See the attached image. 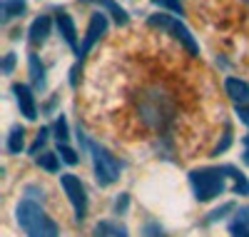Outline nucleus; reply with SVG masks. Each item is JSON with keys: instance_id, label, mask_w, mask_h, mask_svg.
Here are the masks:
<instances>
[{"instance_id": "obj_13", "label": "nucleus", "mask_w": 249, "mask_h": 237, "mask_svg": "<svg viewBox=\"0 0 249 237\" xmlns=\"http://www.w3.org/2000/svg\"><path fill=\"white\" fill-rule=\"evenodd\" d=\"M92 237H130V235H127V227L124 225L112 222V220H102V222L95 225Z\"/></svg>"}, {"instance_id": "obj_22", "label": "nucleus", "mask_w": 249, "mask_h": 237, "mask_svg": "<svg viewBox=\"0 0 249 237\" xmlns=\"http://www.w3.org/2000/svg\"><path fill=\"white\" fill-rule=\"evenodd\" d=\"M142 237H164V230H162L160 222L147 220V222H144V227H142Z\"/></svg>"}, {"instance_id": "obj_24", "label": "nucleus", "mask_w": 249, "mask_h": 237, "mask_svg": "<svg viewBox=\"0 0 249 237\" xmlns=\"http://www.w3.org/2000/svg\"><path fill=\"white\" fill-rule=\"evenodd\" d=\"M48 142V127H43V130L37 133V138H35V142H33V147H30V155H37V150L43 147Z\"/></svg>"}, {"instance_id": "obj_11", "label": "nucleus", "mask_w": 249, "mask_h": 237, "mask_svg": "<svg viewBox=\"0 0 249 237\" xmlns=\"http://www.w3.org/2000/svg\"><path fill=\"white\" fill-rule=\"evenodd\" d=\"M28 68H30V80L35 85V90L43 93L48 88V78H45V65L40 62V58L35 53H30V58H28Z\"/></svg>"}, {"instance_id": "obj_25", "label": "nucleus", "mask_w": 249, "mask_h": 237, "mask_svg": "<svg viewBox=\"0 0 249 237\" xmlns=\"http://www.w3.org/2000/svg\"><path fill=\"white\" fill-rule=\"evenodd\" d=\"M127 205H130V195H127V192H122V195L117 198V202H115V212L122 215L124 210H127Z\"/></svg>"}, {"instance_id": "obj_23", "label": "nucleus", "mask_w": 249, "mask_h": 237, "mask_svg": "<svg viewBox=\"0 0 249 237\" xmlns=\"http://www.w3.org/2000/svg\"><path fill=\"white\" fill-rule=\"evenodd\" d=\"M232 210H234V205H232V202H227V205L212 210V212H210V217H207V222H217V220H222L224 215H227V212H232Z\"/></svg>"}, {"instance_id": "obj_14", "label": "nucleus", "mask_w": 249, "mask_h": 237, "mask_svg": "<svg viewBox=\"0 0 249 237\" xmlns=\"http://www.w3.org/2000/svg\"><path fill=\"white\" fill-rule=\"evenodd\" d=\"M28 3L25 0H3V5H0V10H3V23H10V20L20 18L25 13Z\"/></svg>"}, {"instance_id": "obj_16", "label": "nucleus", "mask_w": 249, "mask_h": 237, "mask_svg": "<svg viewBox=\"0 0 249 237\" xmlns=\"http://www.w3.org/2000/svg\"><path fill=\"white\" fill-rule=\"evenodd\" d=\"M25 147V130L20 125H15L13 130H10V135H8V150L13 155H20V150Z\"/></svg>"}, {"instance_id": "obj_17", "label": "nucleus", "mask_w": 249, "mask_h": 237, "mask_svg": "<svg viewBox=\"0 0 249 237\" xmlns=\"http://www.w3.org/2000/svg\"><path fill=\"white\" fill-rule=\"evenodd\" d=\"M35 162L43 167V170H48V172H57V170H60L57 155H53V153H43L40 158H35Z\"/></svg>"}, {"instance_id": "obj_2", "label": "nucleus", "mask_w": 249, "mask_h": 237, "mask_svg": "<svg viewBox=\"0 0 249 237\" xmlns=\"http://www.w3.org/2000/svg\"><path fill=\"white\" fill-rule=\"evenodd\" d=\"M15 220L28 237H60L57 225L45 215L37 200H28V198L20 200L15 207Z\"/></svg>"}, {"instance_id": "obj_20", "label": "nucleus", "mask_w": 249, "mask_h": 237, "mask_svg": "<svg viewBox=\"0 0 249 237\" xmlns=\"http://www.w3.org/2000/svg\"><path fill=\"white\" fill-rule=\"evenodd\" d=\"M152 5H157V8H167V10H172L175 15H184L182 0H152Z\"/></svg>"}, {"instance_id": "obj_9", "label": "nucleus", "mask_w": 249, "mask_h": 237, "mask_svg": "<svg viewBox=\"0 0 249 237\" xmlns=\"http://www.w3.org/2000/svg\"><path fill=\"white\" fill-rule=\"evenodd\" d=\"M50 25H53V23H50V18H48V15H40V18L33 20V25H30V30H28L33 45H43V42L48 40V35H50Z\"/></svg>"}, {"instance_id": "obj_27", "label": "nucleus", "mask_w": 249, "mask_h": 237, "mask_svg": "<svg viewBox=\"0 0 249 237\" xmlns=\"http://www.w3.org/2000/svg\"><path fill=\"white\" fill-rule=\"evenodd\" d=\"M237 115H239V120H242L244 125H249V105H247V107H237Z\"/></svg>"}, {"instance_id": "obj_12", "label": "nucleus", "mask_w": 249, "mask_h": 237, "mask_svg": "<svg viewBox=\"0 0 249 237\" xmlns=\"http://www.w3.org/2000/svg\"><path fill=\"white\" fill-rule=\"evenodd\" d=\"M224 90L234 102H247L249 100V85L239 78H227L224 80Z\"/></svg>"}, {"instance_id": "obj_19", "label": "nucleus", "mask_w": 249, "mask_h": 237, "mask_svg": "<svg viewBox=\"0 0 249 237\" xmlns=\"http://www.w3.org/2000/svg\"><path fill=\"white\" fill-rule=\"evenodd\" d=\"M232 190L237 192V195H249V180L244 172H234V180H232Z\"/></svg>"}, {"instance_id": "obj_8", "label": "nucleus", "mask_w": 249, "mask_h": 237, "mask_svg": "<svg viewBox=\"0 0 249 237\" xmlns=\"http://www.w3.org/2000/svg\"><path fill=\"white\" fill-rule=\"evenodd\" d=\"M57 33L62 35V40L68 42L70 48L80 50L77 48V30H75V20L70 13H57Z\"/></svg>"}, {"instance_id": "obj_21", "label": "nucleus", "mask_w": 249, "mask_h": 237, "mask_svg": "<svg viewBox=\"0 0 249 237\" xmlns=\"http://www.w3.org/2000/svg\"><path fill=\"white\" fill-rule=\"evenodd\" d=\"M57 153H60V158H62V162H65V165H77L80 162L77 153H75L72 147H68V145H57Z\"/></svg>"}, {"instance_id": "obj_1", "label": "nucleus", "mask_w": 249, "mask_h": 237, "mask_svg": "<svg viewBox=\"0 0 249 237\" xmlns=\"http://www.w3.org/2000/svg\"><path fill=\"white\" fill-rule=\"evenodd\" d=\"M234 165H217V167H197L190 172V185L199 202H210L227 190V180H234Z\"/></svg>"}, {"instance_id": "obj_10", "label": "nucleus", "mask_w": 249, "mask_h": 237, "mask_svg": "<svg viewBox=\"0 0 249 237\" xmlns=\"http://www.w3.org/2000/svg\"><path fill=\"white\" fill-rule=\"evenodd\" d=\"M230 235L232 237H249V205H244L234 212V217L230 220Z\"/></svg>"}, {"instance_id": "obj_26", "label": "nucleus", "mask_w": 249, "mask_h": 237, "mask_svg": "<svg viewBox=\"0 0 249 237\" xmlns=\"http://www.w3.org/2000/svg\"><path fill=\"white\" fill-rule=\"evenodd\" d=\"M13 68H15V53H8V55H5V60H3V73H5V75H10V73H13Z\"/></svg>"}, {"instance_id": "obj_4", "label": "nucleus", "mask_w": 249, "mask_h": 237, "mask_svg": "<svg viewBox=\"0 0 249 237\" xmlns=\"http://www.w3.org/2000/svg\"><path fill=\"white\" fill-rule=\"evenodd\" d=\"M147 23L152 25V28H160V30H164V33H172V38H177L182 45L190 50V55H199V45H197V40H195V35L190 33V28H187L179 18H172V15H150L147 18Z\"/></svg>"}, {"instance_id": "obj_28", "label": "nucleus", "mask_w": 249, "mask_h": 237, "mask_svg": "<svg viewBox=\"0 0 249 237\" xmlns=\"http://www.w3.org/2000/svg\"><path fill=\"white\" fill-rule=\"evenodd\" d=\"M242 145H244V153H242V160H244V165H249V135L242 140Z\"/></svg>"}, {"instance_id": "obj_5", "label": "nucleus", "mask_w": 249, "mask_h": 237, "mask_svg": "<svg viewBox=\"0 0 249 237\" xmlns=\"http://www.w3.org/2000/svg\"><path fill=\"white\" fill-rule=\"evenodd\" d=\"M60 185L62 190H65V195L75 210V220L82 222L88 215V192H85V185L80 182V178L70 175V172H65V175H60Z\"/></svg>"}, {"instance_id": "obj_15", "label": "nucleus", "mask_w": 249, "mask_h": 237, "mask_svg": "<svg viewBox=\"0 0 249 237\" xmlns=\"http://www.w3.org/2000/svg\"><path fill=\"white\" fill-rule=\"evenodd\" d=\"M85 3H88V0H85ZM92 3H100L102 8H107V13L115 18V23H117V25H127V23H130V15H127V10L120 8V5L115 3V0H92Z\"/></svg>"}, {"instance_id": "obj_29", "label": "nucleus", "mask_w": 249, "mask_h": 237, "mask_svg": "<svg viewBox=\"0 0 249 237\" xmlns=\"http://www.w3.org/2000/svg\"><path fill=\"white\" fill-rule=\"evenodd\" d=\"M244 3H249V0H244Z\"/></svg>"}, {"instance_id": "obj_18", "label": "nucleus", "mask_w": 249, "mask_h": 237, "mask_svg": "<svg viewBox=\"0 0 249 237\" xmlns=\"http://www.w3.org/2000/svg\"><path fill=\"white\" fill-rule=\"evenodd\" d=\"M68 120H65V115H60L57 120H55V140H57V145H65L68 142Z\"/></svg>"}, {"instance_id": "obj_6", "label": "nucleus", "mask_w": 249, "mask_h": 237, "mask_svg": "<svg viewBox=\"0 0 249 237\" xmlns=\"http://www.w3.org/2000/svg\"><path fill=\"white\" fill-rule=\"evenodd\" d=\"M107 33V15L105 13H92V18H90V23H88V33H85V38H82V45H80V50H77V58L82 60L90 50H92V45L95 42H100V38Z\"/></svg>"}, {"instance_id": "obj_3", "label": "nucleus", "mask_w": 249, "mask_h": 237, "mask_svg": "<svg viewBox=\"0 0 249 237\" xmlns=\"http://www.w3.org/2000/svg\"><path fill=\"white\" fill-rule=\"evenodd\" d=\"M77 138L92 153V165H95V180H97V185L100 187H107V185L117 182L120 180V172H122V162L115 155H110V150H105L102 145L85 140V135H82V133Z\"/></svg>"}, {"instance_id": "obj_7", "label": "nucleus", "mask_w": 249, "mask_h": 237, "mask_svg": "<svg viewBox=\"0 0 249 237\" xmlns=\"http://www.w3.org/2000/svg\"><path fill=\"white\" fill-rule=\"evenodd\" d=\"M13 95H15V102L20 107V115H25L28 120H35L37 118V105H35V98H33V90L28 85H13Z\"/></svg>"}]
</instances>
